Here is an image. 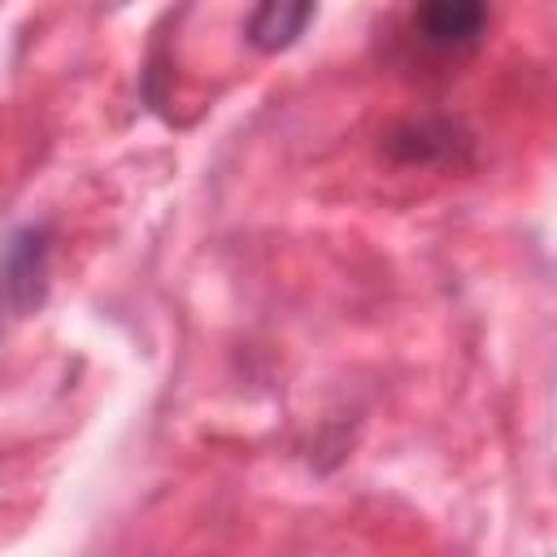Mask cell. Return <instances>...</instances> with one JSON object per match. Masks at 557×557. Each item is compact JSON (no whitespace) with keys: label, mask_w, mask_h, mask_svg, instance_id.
Listing matches in <instances>:
<instances>
[{"label":"cell","mask_w":557,"mask_h":557,"mask_svg":"<svg viewBox=\"0 0 557 557\" xmlns=\"http://www.w3.org/2000/svg\"><path fill=\"white\" fill-rule=\"evenodd\" d=\"M492 22L487 0H413L409 9V39L435 61L470 57Z\"/></svg>","instance_id":"cell-1"},{"label":"cell","mask_w":557,"mask_h":557,"mask_svg":"<svg viewBox=\"0 0 557 557\" xmlns=\"http://www.w3.org/2000/svg\"><path fill=\"white\" fill-rule=\"evenodd\" d=\"M52 239L44 226H22L0 244V318L17 322L35 313L48 296Z\"/></svg>","instance_id":"cell-2"},{"label":"cell","mask_w":557,"mask_h":557,"mask_svg":"<svg viewBox=\"0 0 557 557\" xmlns=\"http://www.w3.org/2000/svg\"><path fill=\"white\" fill-rule=\"evenodd\" d=\"M387 152L405 165H461L470 152V135L453 117H418L400 122L387 135Z\"/></svg>","instance_id":"cell-3"},{"label":"cell","mask_w":557,"mask_h":557,"mask_svg":"<svg viewBox=\"0 0 557 557\" xmlns=\"http://www.w3.org/2000/svg\"><path fill=\"white\" fill-rule=\"evenodd\" d=\"M318 13V0H257L244 35L257 52H283L292 48Z\"/></svg>","instance_id":"cell-4"}]
</instances>
